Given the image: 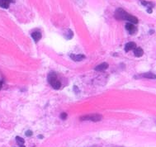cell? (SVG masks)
<instances>
[{"label": "cell", "instance_id": "1", "mask_svg": "<svg viewBox=\"0 0 156 147\" xmlns=\"http://www.w3.org/2000/svg\"><path fill=\"white\" fill-rule=\"evenodd\" d=\"M115 18L118 20H126L129 22L133 23V24H136L138 23V19L136 17L131 15L126 11L123 10L122 8H118L117 11L115 12Z\"/></svg>", "mask_w": 156, "mask_h": 147}, {"label": "cell", "instance_id": "2", "mask_svg": "<svg viewBox=\"0 0 156 147\" xmlns=\"http://www.w3.org/2000/svg\"><path fill=\"white\" fill-rule=\"evenodd\" d=\"M48 82L51 85L52 88L55 89H60L61 87V83L57 79L55 73H50L48 75Z\"/></svg>", "mask_w": 156, "mask_h": 147}, {"label": "cell", "instance_id": "3", "mask_svg": "<svg viewBox=\"0 0 156 147\" xmlns=\"http://www.w3.org/2000/svg\"><path fill=\"white\" fill-rule=\"evenodd\" d=\"M102 115L100 114H92V115H86V116H83V117H80V120L81 121H92V122H100L102 120Z\"/></svg>", "mask_w": 156, "mask_h": 147}, {"label": "cell", "instance_id": "4", "mask_svg": "<svg viewBox=\"0 0 156 147\" xmlns=\"http://www.w3.org/2000/svg\"><path fill=\"white\" fill-rule=\"evenodd\" d=\"M126 29L130 32V34H134L137 31V28L135 27L133 23L131 22H127L126 24Z\"/></svg>", "mask_w": 156, "mask_h": 147}, {"label": "cell", "instance_id": "5", "mask_svg": "<svg viewBox=\"0 0 156 147\" xmlns=\"http://www.w3.org/2000/svg\"><path fill=\"white\" fill-rule=\"evenodd\" d=\"M108 67H109L108 64H107V63H106V62H104V63L100 64V65H98V66H96L95 70H96V71H103V70H107V69Z\"/></svg>", "mask_w": 156, "mask_h": 147}, {"label": "cell", "instance_id": "6", "mask_svg": "<svg viewBox=\"0 0 156 147\" xmlns=\"http://www.w3.org/2000/svg\"><path fill=\"white\" fill-rule=\"evenodd\" d=\"M69 56L74 61H81L85 59V55H70Z\"/></svg>", "mask_w": 156, "mask_h": 147}, {"label": "cell", "instance_id": "7", "mask_svg": "<svg viewBox=\"0 0 156 147\" xmlns=\"http://www.w3.org/2000/svg\"><path fill=\"white\" fill-rule=\"evenodd\" d=\"M136 47V43H134V42H128V43H126V46H125V51L128 52L130 51H131V50H134Z\"/></svg>", "mask_w": 156, "mask_h": 147}, {"label": "cell", "instance_id": "8", "mask_svg": "<svg viewBox=\"0 0 156 147\" xmlns=\"http://www.w3.org/2000/svg\"><path fill=\"white\" fill-rule=\"evenodd\" d=\"M32 37L35 41L37 42L41 39V33L40 32H34L32 33Z\"/></svg>", "mask_w": 156, "mask_h": 147}, {"label": "cell", "instance_id": "9", "mask_svg": "<svg viewBox=\"0 0 156 147\" xmlns=\"http://www.w3.org/2000/svg\"><path fill=\"white\" fill-rule=\"evenodd\" d=\"M134 54L136 57H141L144 55V51L140 47H136V48L134 49Z\"/></svg>", "mask_w": 156, "mask_h": 147}, {"label": "cell", "instance_id": "10", "mask_svg": "<svg viewBox=\"0 0 156 147\" xmlns=\"http://www.w3.org/2000/svg\"><path fill=\"white\" fill-rule=\"evenodd\" d=\"M10 3L9 0H0V7L3 8H8Z\"/></svg>", "mask_w": 156, "mask_h": 147}, {"label": "cell", "instance_id": "11", "mask_svg": "<svg viewBox=\"0 0 156 147\" xmlns=\"http://www.w3.org/2000/svg\"><path fill=\"white\" fill-rule=\"evenodd\" d=\"M142 77L147 78V79H155V75L153 73H145L144 74H142Z\"/></svg>", "mask_w": 156, "mask_h": 147}, {"label": "cell", "instance_id": "12", "mask_svg": "<svg viewBox=\"0 0 156 147\" xmlns=\"http://www.w3.org/2000/svg\"><path fill=\"white\" fill-rule=\"evenodd\" d=\"M16 140H17V144L19 145V146H22V145H24V140H23L22 137L20 136H17L16 137Z\"/></svg>", "mask_w": 156, "mask_h": 147}, {"label": "cell", "instance_id": "13", "mask_svg": "<svg viewBox=\"0 0 156 147\" xmlns=\"http://www.w3.org/2000/svg\"><path fill=\"white\" fill-rule=\"evenodd\" d=\"M60 118H61L62 120H65L66 118H67V114H66L65 112H62V113L60 114Z\"/></svg>", "mask_w": 156, "mask_h": 147}, {"label": "cell", "instance_id": "14", "mask_svg": "<svg viewBox=\"0 0 156 147\" xmlns=\"http://www.w3.org/2000/svg\"><path fill=\"white\" fill-rule=\"evenodd\" d=\"M25 135H26L27 136H28V137H29V136H32V131H30V130H28V131H26Z\"/></svg>", "mask_w": 156, "mask_h": 147}, {"label": "cell", "instance_id": "15", "mask_svg": "<svg viewBox=\"0 0 156 147\" xmlns=\"http://www.w3.org/2000/svg\"><path fill=\"white\" fill-rule=\"evenodd\" d=\"M2 86H3V81L0 80V90H1V89H2Z\"/></svg>", "mask_w": 156, "mask_h": 147}, {"label": "cell", "instance_id": "16", "mask_svg": "<svg viewBox=\"0 0 156 147\" xmlns=\"http://www.w3.org/2000/svg\"><path fill=\"white\" fill-rule=\"evenodd\" d=\"M20 147H25L24 145H22V146H20Z\"/></svg>", "mask_w": 156, "mask_h": 147}]
</instances>
